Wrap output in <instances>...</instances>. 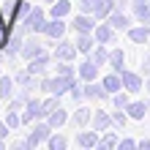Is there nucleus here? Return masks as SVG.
<instances>
[{
	"instance_id": "nucleus-2",
	"label": "nucleus",
	"mask_w": 150,
	"mask_h": 150,
	"mask_svg": "<svg viewBox=\"0 0 150 150\" xmlns=\"http://www.w3.org/2000/svg\"><path fill=\"white\" fill-rule=\"evenodd\" d=\"M8 41V19H0V47Z\"/></svg>"
},
{
	"instance_id": "nucleus-5",
	"label": "nucleus",
	"mask_w": 150,
	"mask_h": 150,
	"mask_svg": "<svg viewBox=\"0 0 150 150\" xmlns=\"http://www.w3.org/2000/svg\"><path fill=\"white\" fill-rule=\"evenodd\" d=\"M66 11H68V3H57V6H55V11H52V14H55V16H63Z\"/></svg>"
},
{
	"instance_id": "nucleus-1",
	"label": "nucleus",
	"mask_w": 150,
	"mask_h": 150,
	"mask_svg": "<svg viewBox=\"0 0 150 150\" xmlns=\"http://www.w3.org/2000/svg\"><path fill=\"white\" fill-rule=\"evenodd\" d=\"M11 79H8V76H3V79H0V98H11Z\"/></svg>"
},
{
	"instance_id": "nucleus-7",
	"label": "nucleus",
	"mask_w": 150,
	"mask_h": 150,
	"mask_svg": "<svg viewBox=\"0 0 150 150\" xmlns=\"http://www.w3.org/2000/svg\"><path fill=\"white\" fill-rule=\"evenodd\" d=\"M6 128H8V123H0V139L6 137Z\"/></svg>"
},
{
	"instance_id": "nucleus-4",
	"label": "nucleus",
	"mask_w": 150,
	"mask_h": 150,
	"mask_svg": "<svg viewBox=\"0 0 150 150\" xmlns=\"http://www.w3.org/2000/svg\"><path fill=\"white\" fill-rule=\"evenodd\" d=\"M6 123H8V128H16V126H19V117H16L14 112H8V117H6Z\"/></svg>"
},
{
	"instance_id": "nucleus-6",
	"label": "nucleus",
	"mask_w": 150,
	"mask_h": 150,
	"mask_svg": "<svg viewBox=\"0 0 150 150\" xmlns=\"http://www.w3.org/2000/svg\"><path fill=\"white\" fill-rule=\"evenodd\" d=\"M126 82H128L131 90H137V87H139V79H137V76H126Z\"/></svg>"
},
{
	"instance_id": "nucleus-3",
	"label": "nucleus",
	"mask_w": 150,
	"mask_h": 150,
	"mask_svg": "<svg viewBox=\"0 0 150 150\" xmlns=\"http://www.w3.org/2000/svg\"><path fill=\"white\" fill-rule=\"evenodd\" d=\"M47 30L52 33V36H60V33H63V25H60V22H52V25H49Z\"/></svg>"
}]
</instances>
